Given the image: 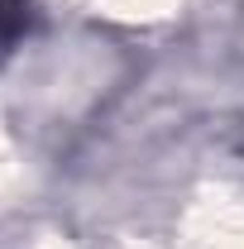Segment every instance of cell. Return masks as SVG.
Segmentation results:
<instances>
[{
  "label": "cell",
  "instance_id": "obj_1",
  "mask_svg": "<svg viewBox=\"0 0 244 249\" xmlns=\"http://www.w3.org/2000/svg\"><path fill=\"white\" fill-rule=\"evenodd\" d=\"M24 24V0H0V38Z\"/></svg>",
  "mask_w": 244,
  "mask_h": 249
}]
</instances>
